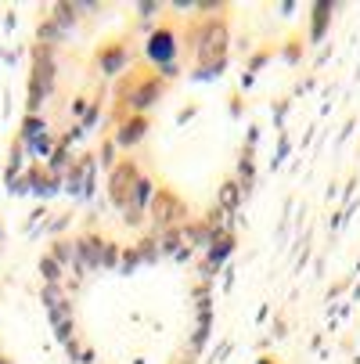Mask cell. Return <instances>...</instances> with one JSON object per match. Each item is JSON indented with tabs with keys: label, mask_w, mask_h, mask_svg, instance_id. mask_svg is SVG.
<instances>
[{
	"label": "cell",
	"mask_w": 360,
	"mask_h": 364,
	"mask_svg": "<svg viewBox=\"0 0 360 364\" xmlns=\"http://www.w3.org/2000/svg\"><path fill=\"white\" fill-rule=\"evenodd\" d=\"M148 58H151V62H159V65L170 73V65H173V58H177V36H173L170 26L151 33V40H148Z\"/></svg>",
	"instance_id": "1"
},
{
	"label": "cell",
	"mask_w": 360,
	"mask_h": 364,
	"mask_svg": "<svg viewBox=\"0 0 360 364\" xmlns=\"http://www.w3.org/2000/svg\"><path fill=\"white\" fill-rule=\"evenodd\" d=\"M137 181H141V173H137V166L130 163V159H123L119 166H116V173H112V202L116 205H126L130 202V191L137 188Z\"/></svg>",
	"instance_id": "2"
},
{
	"label": "cell",
	"mask_w": 360,
	"mask_h": 364,
	"mask_svg": "<svg viewBox=\"0 0 360 364\" xmlns=\"http://www.w3.org/2000/svg\"><path fill=\"white\" fill-rule=\"evenodd\" d=\"M180 217H184V205L170 191H159V198H156V224L159 228H173Z\"/></svg>",
	"instance_id": "3"
},
{
	"label": "cell",
	"mask_w": 360,
	"mask_h": 364,
	"mask_svg": "<svg viewBox=\"0 0 360 364\" xmlns=\"http://www.w3.org/2000/svg\"><path fill=\"white\" fill-rule=\"evenodd\" d=\"M144 130H148V119H144V116L130 119V123L119 130V144H133V141H141V137H144Z\"/></svg>",
	"instance_id": "4"
},
{
	"label": "cell",
	"mask_w": 360,
	"mask_h": 364,
	"mask_svg": "<svg viewBox=\"0 0 360 364\" xmlns=\"http://www.w3.org/2000/svg\"><path fill=\"white\" fill-rule=\"evenodd\" d=\"M101 65H105V73H116V69L123 65V47L112 43L109 50H101Z\"/></svg>",
	"instance_id": "5"
},
{
	"label": "cell",
	"mask_w": 360,
	"mask_h": 364,
	"mask_svg": "<svg viewBox=\"0 0 360 364\" xmlns=\"http://www.w3.org/2000/svg\"><path fill=\"white\" fill-rule=\"evenodd\" d=\"M324 11H328V4H321V8H317V15H324ZM321 29H324V18H317V26H314V36H321Z\"/></svg>",
	"instance_id": "6"
},
{
	"label": "cell",
	"mask_w": 360,
	"mask_h": 364,
	"mask_svg": "<svg viewBox=\"0 0 360 364\" xmlns=\"http://www.w3.org/2000/svg\"><path fill=\"white\" fill-rule=\"evenodd\" d=\"M0 364H8V360H0Z\"/></svg>",
	"instance_id": "7"
}]
</instances>
